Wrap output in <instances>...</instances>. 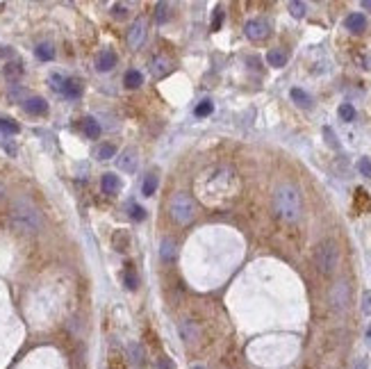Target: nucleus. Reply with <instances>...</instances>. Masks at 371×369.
<instances>
[{
    "label": "nucleus",
    "instance_id": "f257e3e1",
    "mask_svg": "<svg viewBox=\"0 0 371 369\" xmlns=\"http://www.w3.org/2000/svg\"><path fill=\"white\" fill-rule=\"evenodd\" d=\"M209 187L205 189L203 198L207 201V205H223L228 203L237 192V176L232 169L219 167L212 173H207Z\"/></svg>",
    "mask_w": 371,
    "mask_h": 369
},
{
    "label": "nucleus",
    "instance_id": "f03ea898",
    "mask_svg": "<svg viewBox=\"0 0 371 369\" xmlns=\"http://www.w3.org/2000/svg\"><path fill=\"white\" fill-rule=\"evenodd\" d=\"M273 210L287 223H296L303 215V198L296 184L285 182L273 192Z\"/></svg>",
    "mask_w": 371,
    "mask_h": 369
},
{
    "label": "nucleus",
    "instance_id": "7ed1b4c3",
    "mask_svg": "<svg viewBox=\"0 0 371 369\" xmlns=\"http://www.w3.org/2000/svg\"><path fill=\"white\" fill-rule=\"evenodd\" d=\"M12 226L18 232H25V235H34V232L41 230V212L32 205L25 198H18L12 205Z\"/></svg>",
    "mask_w": 371,
    "mask_h": 369
},
{
    "label": "nucleus",
    "instance_id": "20e7f679",
    "mask_svg": "<svg viewBox=\"0 0 371 369\" xmlns=\"http://www.w3.org/2000/svg\"><path fill=\"white\" fill-rule=\"evenodd\" d=\"M169 215L171 219L180 226H187V223L194 221V215H196V207H194V198L192 194L187 192H175L169 201Z\"/></svg>",
    "mask_w": 371,
    "mask_h": 369
},
{
    "label": "nucleus",
    "instance_id": "39448f33",
    "mask_svg": "<svg viewBox=\"0 0 371 369\" xmlns=\"http://www.w3.org/2000/svg\"><path fill=\"white\" fill-rule=\"evenodd\" d=\"M314 265L316 269L321 271L324 276H330L337 271L339 267V249L333 240H326L321 244H316L314 249Z\"/></svg>",
    "mask_w": 371,
    "mask_h": 369
},
{
    "label": "nucleus",
    "instance_id": "423d86ee",
    "mask_svg": "<svg viewBox=\"0 0 371 369\" xmlns=\"http://www.w3.org/2000/svg\"><path fill=\"white\" fill-rule=\"evenodd\" d=\"M351 301V287L346 280H337L330 289V303H333L335 310H346Z\"/></svg>",
    "mask_w": 371,
    "mask_h": 369
},
{
    "label": "nucleus",
    "instance_id": "0eeeda50",
    "mask_svg": "<svg viewBox=\"0 0 371 369\" xmlns=\"http://www.w3.org/2000/svg\"><path fill=\"white\" fill-rule=\"evenodd\" d=\"M244 32H246V37L251 39V41H262V39L269 37L271 28L264 18H253V21H248L246 25H244Z\"/></svg>",
    "mask_w": 371,
    "mask_h": 369
},
{
    "label": "nucleus",
    "instance_id": "6e6552de",
    "mask_svg": "<svg viewBox=\"0 0 371 369\" xmlns=\"http://www.w3.org/2000/svg\"><path fill=\"white\" fill-rule=\"evenodd\" d=\"M146 41V21L144 18H137V21L130 25V32H128V46L137 50L141 43Z\"/></svg>",
    "mask_w": 371,
    "mask_h": 369
},
{
    "label": "nucleus",
    "instance_id": "1a4fd4ad",
    "mask_svg": "<svg viewBox=\"0 0 371 369\" xmlns=\"http://www.w3.org/2000/svg\"><path fill=\"white\" fill-rule=\"evenodd\" d=\"M160 258H162V262H167V265L175 262V258H178V244H175L173 237H164L162 240V244H160Z\"/></svg>",
    "mask_w": 371,
    "mask_h": 369
},
{
    "label": "nucleus",
    "instance_id": "9d476101",
    "mask_svg": "<svg viewBox=\"0 0 371 369\" xmlns=\"http://www.w3.org/2000/svg\"><path fill=\"white\" fill-rule=\"evenodd\" d=\"M137 150L135 148H128V150H123L121 153V157L116 160V164H119V169L121 171H125V173H135V169H137Z\"/></svg>",
    "mask_w": 371,
    "mask_h": 369
},
{
    "label": "nucleus",
    "instance_id": "9b49d317",
    "mask_svg": "<svg viewBox=\"0 0 371 369\" xmlns=\"http://www.w3.org/2000/svg\"><path fill=\"white\" fill-rule=\"evenodd\" d=\"M23 110H25L28 114H32V116H41V114H46L48 112V103L41 98V96H30V98L23 103Z\"/></svg>",
    "mask_w": 371,
    "mask_h": 369
},
{
    "label": "nucleus",
    "instance_id": "f8f14e48",
    "mask_svg": "<svg viewBox=\"0 0 371 369\" xmlns=\"http://www.w3.org/2000/svg\"><path fill=\"white\" fill-rule=\"evenodd\" d=\"M180 337L184 339V344H194L198 339V326L192 319H182L180 322Z\"/></svg>",
    "mask_w": 371,
    "mask_h": 369
},
{
    "label": "nucleus",
    "instance_id": "ddd939ff",
    "mask_svg": "<svg viewBox=\"0 0 371 369\" xmlns=\"http://www.w3.org/2000/svg\"><path fill=\"white\" fill-rule=\"evenodd\" d=\"M116 66V55L112 50H102L98 57H96V69L100 71V73H107V71H112Z\"/></svg>",
    "mask_w": 371,
    "mask_h": 369
},
{
    "label": "nucleus",
    "instance_id": "4468645a",
    "mask_svg": "<svg viewBox=\"0 0 371 369\" xmlns=\"http://www.w3.org/2000/svg\"><path fill=\"white\" fill-rule=\"evenodd\" d=\"M344 25H346V30H351V32H364V28H367V18H364V14L353 12V14L346 16Z\"/></svg>",
    "mask_w": 371,
    "mask_h": 369
},
{
    "label": "nucleus",
    "instance_id": "2eb2a0df",
    "mask_svg": "<svg viewBox=\"0 0 371 369\" xmlns=\"http://www.w3.org/2000/svg\"><path fill=\"white\" fill-rule=\"evenodd\" d=\"M100 187L105 194H116L121 189V180L119 176H114V173H102L100 178Z\"/></svg>",
    "mask_w": 371,
    "mask_h": 369
},
{
    "label": "nucleus",
    "instance_id": "dca6fc26",
    "mask_svg": "<svg viewBox=\"0 0 371 369\" xmlns=\"http://www.w3.org/2000/svg\"><path fill=\"white\" fill-rule=\"evenodd\" d=\"M267 62L269 66H276V69H282L287 64V52L282 48H273V50L267 52Z\"/></svg>",
    "mask_w": 371,
    "mask_h": 369
},
{
    "label": "nucleus",
    "instance_id": "f3484780",
    "mask_svg": "<svg viewBox=\"0 0 371 369\" xmlns=\"http://www.w3.org/2000/svg\"><path fill=\"white\" fill-rule=\"evenodd\" d=\"M150 71H153L155 77H164L171 71V62L167 57H155V60L150 62Z\"/></svg>",
    "mask_w": 371,
    "mask_h": 369
},
{
    "label": "nucleus",
    "instance_id": "a211bd4d",
    "mask_svg": "<svg viewBox=\"0 0 371 369\" xmlns=\"http://www.w3.org/2000/svg\"><path fill=\"white\" fill-rule=\"evenodd\" d=\"M82 130H85V135L89 139H98L100 137V123L94 119V116H87V119L82 121Z\"/></svg>",
    "mask_w": 371,
    "mask_h": 369
},
{
    "label": "nucleus",
    "instance_id": "6ab92c4d",
    "mask_svg": "<svg viewBox=\"0 0 371 369\" xmlns=\"http://www.w3.org/2000/svg\"><path fill=\"white\" fill-rule=\"evenodd\" d=\"M289 96H292V100H294L299 108H305V110H310L312 108V98H310V94H305L303 89H299V87H294V89L289 91Z\"/></svg>",
    "mask_w": 371,
    "mask_h": 369
},
{
    "label": "nucleus",
    "instance_id": "aec40b11",
    "mask_svg": "<svg viewBox=\"0 0 371 369\" xmlns=\"http://www.w3.org/2000/svg\"><path fill=\"white\" fill-rule=\"evenodd\" d=\"M62 94H64L66 98H80V94H82V87H80V82H77V80H73V77H66L64 87H62Z\"/></svg>",
    "mask_w": 371,
    "mask_h": 369
},
{
    "label": "nucleus",
    "instance_id": "412c9836",
    "mask_svg": "<svg viewBox=\"0 0 371 369\" xmlns=\"http://www.w3.org/2000/svg\"><path fill=\"white\" fill-rule=\"evenodd\" d=\"M157 182H160L157 173H155V171H150L148 176L144 178V184H141V192H144V196H153V194H155V189H157Z\"/></svg>",
    "mask_w": 371,
    "mask_h": 369
},
{
    "label": "nucleus",
    "instance_id": "4be33fe9",
    "mask_svg": "<svg viewBox=\"0 0 371 369\" xmlns=\"http://www.w3.org/2000/svg\"><path fill=\"white\" fill-rule=\"evenodd\" d=\"M34 52H37V57L41 62H50L52 57H55V48H52V43H39Z\"/></svg>",
    "mask_w": 371,
    "mask_h": 369
},
{
    "label": "nucleus",
    "instance_id": "5701e85b",
    "mask_svg": "<svg viewBox=\"0 0 371 369\" xmlns=\"http://www.w3.org/2000/svg\"><path fill=\"white\" fill-rule=\"evenodd\" d=\"M94 155L98 160H112V157H116V148L112 146V144H100V146L96 148Z\"/></svg>",
    "mask_w": 371,
    "mask_h": 369
},
{
    "label": "nucleus",
    "instance_id": "b1692460",
    "mask_svg": "<svg viewBox=\"0 0 371 369\" xmlns=\"http://www.w3.org/2000/svg\"><path fill=\"white\" fill-rule=\"evenodd\" d=\"M141 82H144V77H141L139 71H128L125 73V87H130V89H137V87H141Z\"/></svg>",
    "mask_w": 371,
    "mask_h": 369
},
{
    "label": "nucleus",
    "instance_id": "393cba45",
    "mask_svg": "<svg viewBox=\"0 0 371 369\" xmlns=\"http://www.w3.org/2000/svg\"><path fill=\"white\" fill-rule=\"evenodd\" d=\"M0 130H3V133H7V135H16L18 130H21V125H18L16 121H12V119L0 116Z\"/></svg>",
    "mask_w": 371,
    "mask_h": 369
},
{
    "label": "nucleus",
    "instance_id": "a878e982",
    "mask_svg": "<svg viewBox=\"0 0 371 369\" xmlns=\"http://www.w3.org/2000/svg\"><path fill=\"white\" fill-rule=\"evenodd\" d=\"M305 12H307V5L305 3H301V0H292V3H289V14L294 18H303Z\"/></svg>",
    "mask_w": 371,
    "mask_h": 369
},
{
    "label": "nucleus",
    "instance_id": "bb28decb",
    "mask_svg": "<svg viewBox=\"0 0 371 369\" xmlns=\"http://www.w3.org/2000/svg\"><path fill=\"white\" fill-rule=\"evenodd\" d=\"M212 110H214V103L209 98H205V100H201V103L196 105L194 114H196V116H209V114H212Z\"/></svg>",
    "mask_w": 371,
    "mask_h": 369
},
{
    "label": "nucleus",
    "instance_id": "cd10ccee",
    "mask_svg": "<svg viewBox=\"0 0 371 369\" xmlns=\"http://www.w3.org/2000/svg\"><path fill=\"white\" fill-rule=\"evenodd\" d=\"M337 112H339V119L341 121H353L355 119V108L351 103H341Z\"/></svg>",
    "mask_w": 371,
    "mask_h": 369
},
{
    "label": "nucleus",
    "instance_id": "c85d7f7f",
    "mask_svg": "<svg viewBox=\"0 0 371 369\" xmlns=\"http://www.w3.org/2000/svg\"><path fill=\"white\" fill-rule=\"evenodd\" d=\"M155 21L157 23L169 21V5L167 3H157V7H155Z\"/></svg>",
    "mask_w": 371,
    "mask_h": 369
},
{
    "label": "nucleus",
    "instance_id": "c756f323",
    "mask_svg": "<svg viewBox=\"0 0 371 369\" xmlns=\"http://www.w3.org/2000/svg\"><path fill=\"white\" fill-rule=\"evenodd\" d=\"M130 219L132 221H144L146 219V210L141 205H137V203H132V205H130Z\"/></svg>",
    "mask_w": 371,
    "mask_h": 369
},
{
    "label": "nucleus",
    "instance_id": "7c9ffc66",
    "mask_svg": "<svg viewBox=\"0 0 371 369\" xmlns=\"http://www.w3.org/2000/svg\"><path fill=\"white\" fill-rule=\"evenodd\" d=\"M358 171L362 173L364 178H371V160L369 157H360L358 160Z\"/></svg>",
    "mask_w": 371,
    "mask_h": 369
},
{
    "label": "nucleus",
    "instance_id": "2f4dec72",
    "mask_svg": "<svg viewBox=\"0 0 371 369\" xmlns=\"http://www.w3.org/2000/svg\"><path fill=\"white\" fill-rule=\"evenodd\" d=\"M130 351H132V362L141 365V360H144V351H141L139 344H132V347H130Z\"/></svg>",
    "mask_w": 371,
    "mask_h": 369
},
{
    "label": "nucleus",
    "instance_id": "473e14b6",
    "mask_svg": "<svg viewBox=\"0 0 371 369\" xmlns=\"http://www.w3.org/2000/svg\"><path fill=\"white\" fill-rule=\"evenodd\" d=\"M324 135H326V139H328V144H330V146H333V148H339V142H337V139H335V133H333V128H328V125H326V128H324Z\"/></svg>",
    "mask_w": 371,
    "mask_h": 369
},
{
    "label": "nucleus",
    "instance_id": "72a5a7b5",
    "mask_svg": "<svg viewBox=\"0 0 371 369\" xmlns=\"http://www.w3.org/2000/svg\"><path fill=\"white\" fill-rule=\"evenodd\" d=\"M362 312L364 314H371V289L362 294Z\"/></svg>",
    "mask_w": 371,
    "mask_h": 369
},
{
    "label": "nucleus",
    "instance_id": "f704fd0d",
    "mask_svg": "<svg viewBox=\"0 0 371 369\" xmlns=\"http://www.w3.org/2000/svg\"><path fill=\"white\" fill-rule=\"evenodd\" d=\"M221 21H223V9L217 7L214 9V21H212V30H219L221 28Z\"/></svg>",
    "mask_w": 371,
    "mask_h": 369
},
{
    "label": "nucleus",
    "instance_id": "c9c22d12",
    "mask_svg": "<svg viewBox=\"0 0 371 369\" xmlns=\"http://www.w3.org/2000/svg\"><path fill=\"white\" fill-rule=\"evenodd\" d=\"M50 82H52V89H57V91H62V87H64V82H66V77H62V75H50Z\"/></svg>",
    "mask_w": 371,
    "mask_h": 369
},
{
    "label": "nucleus",
    "instance_id": "e433bc0d",
    "mask_svg": "<svg viewBox=\"0 0 371 369\" xmlns=\"http://www.w3.org/2000/svg\"><path fill=\"white\" fill-rule=\"evenodd\" d=\"M123 278H125V285H128V289H137V278H135L132 271H125Z\"/></svg>",
    "mask_w": 371,
    "mask_h": 369
},
{
    "label": "nucleus",
    "instance_id": "4c0bfd02",
    "mask_svg": "<svg viewBox=\"0 0 371 369\" xmlns=\"http://www.w3.org/2000/svg\"><path fill=\"white\" fill-rule=\"evenodd\" d=\"M112 12H114V16H121V18H123L125 14H128V9H125V5H114V7H112Z\"/></svg>",
    "mask_w": 371,
    "mask_h": 369
},
{
    "label": "nucleus",
    "instance_id": "58836bf2",
    "mask_svg": "<svg viewBox=\"0 0 371 369\" xmlns=\"http://www.w3.org/2000/svg\"><path fill=\"white\" fill-rule=\"evenodd\" d=\"M362 7H364V9H371V0H364V3H362Z\"/></svg>",
    "mask_w": 371,
    "mask_h": 369
},
{
    "label": "nucleus",
    "instance_id": "ea45409f",
    "mask_svg": "<svg viewBox=\"0 0 371 369\" xmlns=\"http://www.w3.org/2000/svg\"><path fill=\"white\" fill-rule=\"evenodd\" d=\"M194 369H203V367H194Z\"/></svg>",
    "mask_w": 371,
    "mask_h": 369
}]
</instances>
